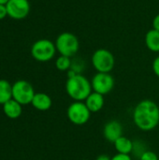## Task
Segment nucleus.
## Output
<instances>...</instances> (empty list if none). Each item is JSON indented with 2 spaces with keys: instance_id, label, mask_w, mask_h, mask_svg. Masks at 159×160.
Returning a JSON list of instances; mask_svg holds the SVG:
<instances>
[{
  "instance_id": "nucleus-1",
  "label": "nucleus",
  "mask_w": 159,
  "mask_h": 160,
  "mask_svg": "<svg viewBox=\"0 0 159 160\" xmlns=\"http://www.w3.org/2000/svg\"><path fill=\"white\" fill-rule=\"evenodd\" d=\"M132 119L134 125L142 131L154 130L159 125V107L151 99L140 101L133 110Z\"/></svg>"
},
{
  "instance_id": "nucleus-2",
  "label": "nucleus",
  "mask_w": 159,
  "mask_h": 160,
  "mask_svg": "<svg viewBox=\"0 0 159 160\" xmlns=\"http://www.w3.org/2000/svg\"><path fill=\"white\" fill-rule=\"evenodd\" d=\"M66 92L74 101H84L93 92L91 82L82 74H76L67 78L66 82Z\"/></svg>"
},
{
  "instance_id": "nucleus-3",
  "label": "nucleus",
  "mask_w": 159,
  "mask_h": 160,
  "mask_svg": "<svg viewBox=\"0 0 159 160\" xmlns=\"http://www.w3.org/2000/svg\"><path fill=\"white\" fill-rule=\"evenodd\" d=\"M56 51L64 56H74L80 48V42L78 38L69 32H64L60 34L55 41Z\"/></svg>"
},
{
  "instance_id": "nucleus-4",
  "label": "nucleus",
  "mask_w": 159,
  "mask_h": 160,
  "mask_svg": "<svg viewBox=\"0 0 159 160\" xmlns=\"http://www.w3.org/2000/svg\"><path fill=\"white\" fill-rule=\"evenodd\" d=\"M55 52V44L49 39H39L31 47V55L38 62H48L52 60Z\"/></svg>"
},
{
  "instance_id": "nucleus-5",
  "label": "nucleus",
  "mask_w": 159,
  "mask_h": 160,
  "mask_svg": "<svg viewBox=\"0 0 159 160\" xmlns=\"http://www.w3.org/2000/svg\"><path fill=\"white\" fill-rule=\"evenodd\" d=\"M92 65L97 72L111 73L115 65L113 54L106 49H98L92 55Z\"/></svg>"
},
{
  "instance_id": "nucleus-6",
  "label": "nucleus",
  "mask_w": 159,
  "mask_h": 160,
  "mask_svg": "<svg viewBox=\"0 0 159 160\" xmlns=\"http://www.w3.org/2000/svg\"><path fill=\"white\" fill-rule=\"evenodd\" d=\"M91 112L86 107L84 101H74L67 110V116L68 120L75 126L85 125L91 117Z\"/></svg>"
},
{
  "instance_id": "nucleus-7",
  "label": "nucleus",
  "mask_w": 159,
  "mask_h": 160,
  "mask_svg": "<svg viewBox=\"0 0 159 160\" xmlns=\"http://www.w3.org/2000/svg\"><path fill=\"white\" fill-rule=\"evenodd\" d=\"M36 92L33 85L24 80H20L12 84V98L21 105L31 104Z\"/></svg>"
},
{
  "instance_id": "nucleus-8",
  "label": "nucleus",
  "mask_w": 159,
  "mask_h": 160,
  "mask_svg": "<svg viewBox=\"0 0 159 160\" xmlns=\"http://www.w3.org/2000/svg\"><path fill=\"white\" fill-rule=\"evenodd\" d=\"M114 78L111 73L97 72L94 75L91 80V85L93 92L98 93L100 95H108L114 88Z\"/></svg>"
},
{
  "instance_id": "nucleus-9",
  "label": "nucleus",
  "mask_w": 159,
  "mask_h": 160,
  "mask_svg": "<svg viewBox=\"0 0 159 160\" xmlns=\"http://www.w3.org/2000/svg\"><path fill=\"white\" fill-rule=\"evenodd\" d=\"M7 15L16 20L25 18L30 11V4L28 0H9L7 5Z\"/></svg>"
},
{
  "instance_id": "nucleus-10",
  "label": "nucleus",
  "mask_w": 159,
  "mask_h": 160,
  "mask_svg": "<svg viewBox=\"0 0 159 160\" xmlns=\"http://www.w3.org/2000/svg\"><path fill=\"white\" fill-rule=\"evenodd\" d=\"M104 138L112 143H114L119 138L123 136V126L117 120L108 121L103 128Z\"/></svg>"
},
{
  "instance_id": "nucleus-11",
  "label": "nucleus",
  "mask_w": 159,
  "mask_h": 160,
  "mask_svg": "<svg viewBox=\"0 0 159 160\" xmlns=\"http://www.w3.org/2000/svg\"><path fill=\"white\" fill-rule=\"evenodd\" d=\"M31 104L36 110L39 112H46L51 109L52 105V100L51 97L47 95L46 93L39 92V93L35 94Z\"/></svg>"
},
{
  "instance_id": "nucleus-12",
  "label": "nucleus",
  "mask_w": 159,
  "mask_h": 160,
  "mask_svg": "<svg viewBox=\"0 0 159 160\" xmlns=\"http://www.w3.org/2000/svg\"><path fill=\"white\" fill-rule=\"evenodd\" d=\"M84 103L92 113L98 112L104 107V104H105L104 96L96 92H92L84 100Z\"/></svg>"
},
{
  "instance_id": "nucleus-13",
  "label": "nucleus",
  "mask_w": 159,
  "mask_h": 160,
  "mask_svg": "<svg viewBox=\"0 0 159 160\" xmlns=\"http://www.w3.org/2000/svg\"><path fill=\"white\" fill-rule=\"evenodd\" d=\"M22 105H21L19 102H17L12 98L3 105V112L5 115L9 119H17L22 115Z\"/></svg>"
},
{
  "instance_id": "nucleus-14",
  "label": "nucleus",
  "mask_w": 159,
  "mask_h": 160,
  "mask_svg": "<svg viewBox=\"0 0 159 160\" xmlns=\"http://www.w3.org/2000/svg\"><path fill=\"white\" fill-rule=\"evenodd\" d=\"M113 144L116 152L119 154L130 155L133 151V142L125 136L119 138Z\"/></svg>"
},
{
  "instance_id": "nucleus-15",
  "label": "nucleus",
  "mask_w": 159,
  "mask_h": 160,
  "mask_svg": "<svg viewBox=\"0 0 159 160\" xmlns=\"http://www.w3.org/2000/svg\"><path fill=\"white\" fill-rule=\"evenodd\" d=\"M145 44L147 48L154 52H159V32L151 29L147 32L145 36Z\"/></svg>"
},
{
  "instance_id": "nucleus-16",
  "label": "nucleus",
  "mask_w": 159,
  "mask_h": 160,
  "mask_svg": "<svg viewBox=\"0 0 159 160\" xmlns=\"http://www.w3.org/2000/svg\"><path fill=\"white\" fill-rule=\"evenodd\" d=\"M12 99V85L6 80H0V105Z\"/></svg>"
},
{
  "instance_id": "nucleus-17",
  "label": "nucleus",
  "mask_w": 159,
  "mask_h": 160,
  "mask_svg": "<svg viewBox=\"0 0 159 160\" xmlns=\"http://www.w3.org/2000/svg\"><path fill=\"white\" fill-rule=\"evenodd\" d=\"M71 65H72V62H71L70 57L64 56V55H60L55 61V67L60 71L69 70L71 68Z\"/></svg>"
},
{
  "instance_id": "nucleus-18",
  "label": "nucleus",
  "mask_w": 159,
  "mask_h": 160,
  "mask_svg": "<svg viewBox=\"0 0 159 160\" xmlns=\"http://www.w3.org/2000/svg\"><path fill=\"white\" fill-rule=\"evenodd\" d=\"M145 151H146V149L143 147V144H142L141 142H139V141L133 142V151H132V153H134L135 155L137 154V156L139 157V158H140V157H141Z\"/></svg>"
},
{
  "instance_id": "nucleus-19",
  "label": "nucleus",
  "mask_w": 159,
  "mask_h": 160,
  "mask_svg": "<svg viewBox=\"0 0 159 160\" xmlns=\"http://www.w3.org/2000/svg\"><path fill=\"white\" fill-rule=\"evenodd\" d=\"M140 160H159L158 156L150 150H146L141 157H140Z\"/></svg>"
},
{
  "instance_id": "nucleus-20",
  "label": "nucleus",
  "mask_w": 159,
  "mask_h": 160,
  "mask_svg": "<svg viewBox=\"0 0 159 160\" xmlns=\"http://www.w3.org/2000/svg\"><path fill=\"white\" fill-rule=\"evenodd\" d=\"M112 160H132V158L130 157V155H126V154H119L117 153L116 155H114Z\"/></svg>"
},
{
  "instance_id": "nucleus-21",
  "label": "nucleus",
  "mask_w": 159,
  "mask_h": 160,
  "mask_svg": "<svg viewBox=\"0 0 159 160\" xmlns=\"http://www.w3.org/2000/svg\"><path fill=\"white\" fill-rule=\"evenodd\" d=\"M153 70H154V73L159 78V55L155 58L153 62Z\"/></svg>"
},
{
  "instance_id": "nucleus-22",
  "label": "nucleus",
  "mask_w": 159,
  "mask_h": 160,
  "mask_svg": "<svg viewBox=\"0 0 159 160\" xmlns=\"http://www.w3.org/2000/svg\"><path fill=\"white\" fill-rule=\"evenodd\" d=\"M7 15L6 5H0V20L4 19Z\"/></svg>"
},
{
  "instance_id": "nucleus-23",
  "label": "nucleus",
  "mask_w": 159,
  "mask_h": 160,
  "mask_svg": "<svg viewBox=\"0 0 159 160\" xmlns=\"http://www.w3.org/2000/svg\"><path fill=\"white\" fill-rule=\"evenodd\" d=\"M153 29L157 30L159 32V14H157L155 18H154V21H153Z\"/></svg>"
},
{
  "instance_id": "nucleus-24",
  "label": "nucleus",
  "mask_w": 159,
  "mask_h": 160,
  "mask_svg": "<svg viewBox=\"0 0 159 160\" xmlns=\"http://www.w3.org/2000/svg\"><path fill=\"white\" fill-rule=\"evenodd\" d=\"M96 160H112V158H110L108 155H104V154H102V155H99Z\"/></svg>"
},
{
  "instance_id": "nucleus-25",
  "label": "nucleus",
  "mask_w": 159,
  "mask_h": 160,
  "mask_svg": "<svg viewBox=\"0 0 159 160\" xmlns=\"http://www.w3.org/2000/svg\"><path fill=\"white\" fill-rule=\"evenodd\" d=\"M9 0H0V5H7Z\"/></svg>"
},
{
  "instance_id": "nucleus-26",
  "label": "nucleus",
  "mask_w": 159,
  "mask_h": 160,
  "mask_svg": "<svg viewBox=\"0 0 159 160\" xmlns=\"http://www.w3.org/2000/svg\"><path fill=\"white\" fill-rule=\"evenodd\" d=\"M82 160H90V159H82Z\"/></svg>"
},
{
  "instance_id": "nucleus-27",
  "label": "nucleus",
  "mask_w": 159,
  "mask_h": 160,
  "mask_svg": "<svg viewBox=\"0 0 159 160\" xmlns=\"http://www.w3.org/2000/svg\"><path fill=\"white\" fill-rule=\"evenodd\" d=\"M158 90H159V88H158Z\"/></svg>"
}]
</instances>
